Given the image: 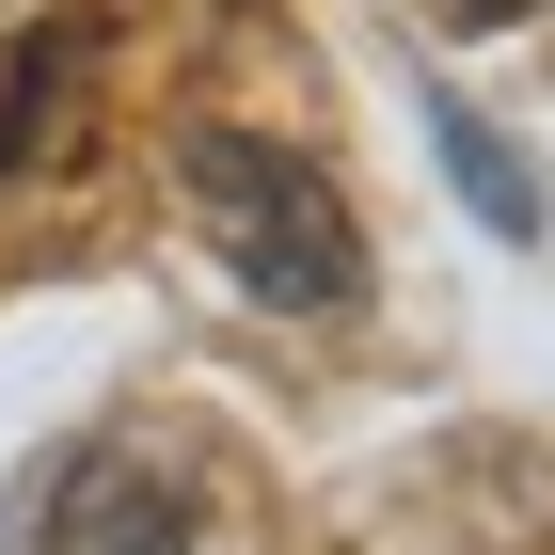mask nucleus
Instances as JSON below:
<instances>
[{
  "label": "nucleus",
  "instance_id": "f257e3e1",
  "mask_svg": "<svg viewBox=\"0 0 555 555\" xmlns=\"http://www.w3.org/2000/svg\"><path fill=\"white\" fill-rule=\"evenodd\" d=\"M175 175H191V222L222 238V270H238L270 318H349V301H365V222H349V191L318 159H286V143H255V128H191Z\"/></svg>",
  "mask_w": 555,
  "mask_h": 555
},
{
  "label": "nucleus",
  "instance_id": "f03ea898",
  "mask_svg": "<svg viewBox=\"0 0 555 555\" xmlns=\"http://www.w3.org/2000/svg\"><path fill=\"white\" fill-rule=\"evenodd\" d=\"M175 540H191V492L143 444H64L33 476V555H175Z\"/></svg>",
  "mask_w": 555,
  "mask_h": 555
},
{
  "label": "nucleus",
  "instance_id": "7ed1b4c3",
  "mask_svg": "<svg viewBox=\"0 0 555 555\" xmlns=\"http://www.w3.org/2000/svg\"><path fill=\"white\" fill-rule=\"evenodd\" d=\"M80 80H95V16H16V64H0V175H33L48 143L80 128Z\"/></svg>",
  "mask_w": 555,
  "mask_h": 555
},
{
  "label": "nucleus",
  "instance_id": "20e7f679",
  "mask_svg": "<svg viewBox=\"0 0 555 555\" xmlns=\"http://www.w3.org/2000/svg\"><path fill=\"white\" fill-rule=\"evenodd\" d=\"M428 143H444V191H461L492 238H540V175L508 159V128H476L461 95H428Z\"/></svg>",
  "mask_w": 555,
  "mask_h": 555
},
{
  "label": "nucleus",
  "instance_id": "39448f33",
  "mask_svg": "<svg viewBox=\"0 0 555 555\" xmlns=\"http://www.w3.org/2000/svg\"><path fill=\"white\" fill-rule=\"evenodd\" d=\"M444 33H508V16H540V0H428Z\"/></svg>",
  "mask_w": 555,
  "mask_h": 555
}]
</instances>
